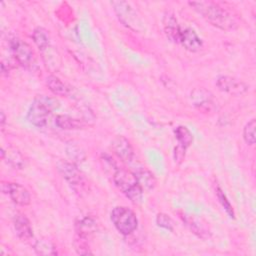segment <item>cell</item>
I'll return each instance as SVG.
<instances>
[{"label":"cell","instance_id":"6da1fadb","mask_svg":"<svg viewBox=\"0 0 256 256\" xmlns=\"http://www.w3.org/2000/svg\"><path fill=\"white\" fill-rule=\"evenodd\" d=\"M189 5L204 19L221 30H233L237 27L234 15L221 4L213 1H193Z\"/></svg>","mask_w":256,"mask_h":256},{"label":"cell","instance_id":"7a4b0ae2","mask_svg":"<svg viewBox=\"0 0 256 256\" xmlns=\"http://www.w3.org/2000/svg\"><path fill=\"white\" fill-rule=\"evenodd\" d=\"M113 182L132 203L138 204L141 202L143 188L139 184L134 172L125 168H115Z\"/></svg>","mask_w":256,"mask_h":256},{"label":"cell","instance_id":"3957f363","mask_svg":"<svg viewBox=\"0 0 256 256\" xmlns=\"http://www.w3.org/2000/svg\"><path fill=\"white\" fill-rule=\"evenodd\" d=\"M57 106L58 101L56 99L47 96H39L32 102L27 113V120L33 126L42 128L47 124L49 115Z\"/></svg>","mask_w":256,"mask_h":256},{"label":"cell","instance_id":"277c9868","mask_svg":"<svg viewBox=\"0 0 256 256\" xmlns=\"http://www.w3.org/2000/svg\"><path fill=\"white\" fill-rule=\"evenodd\" d=\"M56 166L58 172L76 193L80 195L87 190L88 186L86 179L73 162L59 160L56 163Z\"/></svg>","mask_w":256,"mask_h":256},{"label":"cell","instance_id":"5b68a950","mask_svg":"<svg viewBox=\"0 0 256 256\" xmlns=\"http://www.w3.org/2000/svg\"><path fill=\"white\" fill-rule=\"evenodd\" d=\"M110 218L115 228L123 235H129L137 229L138 219L135 213L127 207H115L111 211Z\"/></svg>","mask_w":256,"mask_h":256},{"label":"cell","instance_id":"8992f818","mask_svg":"<svg viewBox=\"0 0 256 256\" xmlns=\"http://www.w3.org/2000/svg\"><path fill=\"white\" fill-rule=\"evenodd\" d=\"M9 46L12 55L21 66L25 68H32L34 66V52L28 43L14 37L9 41Z\"/></svg>","mask_w":256,"mask_h":256},{"label":"cell","instance_id":"52a82bcc","mask_svg":"<svg viewBox=\"0 0 256 256\" xmlns=\"http://www.w3.org/2000/svg\"><path fill=\"white\" fill-rule=\"evenodd\" d=\"M111 5L114 8L119 20L127 27L133 30H138L140 26V19L136 14V11L131 7L128 2L125 1H113Z\"/></svg>","mask_w":256,"mask_h":256},{"label":"cell","instance_id":"ba28073f","mask_svg":"<svg viewBox=\"0 0 256 256\" xmlns=\"http://www.w3.org/2000/svg\"><path fill=\"white\" fill-rule=\"evenodd\" d=\"M1 190L4 194L8 195L10 199L20 206H27L31 202V196L29 191L22 186L21 184L2 181L1 182Z\"/></svg>","mask_w":256,"mask_h":256},{"label":"cell","instance_id":"9c48e42d","mask_svg":"<svg viewBox=\"0 0 256 256\" xmlns=\"http://www.w3.org/2000/svg\"><path fill=\"white\" fill-rule=\"evenodd\" d=\"M219 90L231 95H242L248 90V85L240 79L231 76H220L216 81Z\"/></svg>","mask_w":256,"mask_h":256},{"label":"cell","instance_id":"30bf717a","mask_svg":"<svg viewBox=\"0 0 256 256\" xmlns=\"http://www.w3.org/2000/svg\"><path fill=\"white\" fill-rule=\"evenodd\" d=\"M193 105L203 112H211L215 108V101L212 93L204 88H196L191 92Z\"/></svg>","mask_w":256,"mask_h":256},{"label":"cell","instance_id":"8fae6325","mask_svg":"<svg viewBox=\"0 0 256 256\" xmlns=\"http://www.w3.org/2000/svg\"><path fill=\"white\" fill-rule=\"evenodd\" d=\"M112 150L114 154L125 163H130L134 157V150L130 141L124 136H116L112 141Z\"/></svg>","mask_w":256,"mask_h":256},{"label":"cell","instance_id":"7c38bea8","mask_svg":"<svg viewBox=\"0 0 256 256\" xmlns=\"http://www.w3.org/2000/svg\"><path fill=\"white\" fill-rule=\"evenodd\" d=\"M179 44H181L186 50L190 52H197L203 46V42L201 38L190 27H185V28L181 27Z\"/></svg>","mask_w":256,"mask_h":256},{"label":"cell","instance_id":"4fadbf2b","mask_svg":"<svg viewBox=\"0 0 256 256\" xmlns=\"http://www.w3.org/2000/svg\"><path fill=\"white\" fill-rule=\"evenodd\" d=\"M163 27L166 36L174 43H179V36L181 31V26L179 25L177 19L173 13L167 12L163 18Z\"/></svg>","mask_w":256,"mask_h":256},{"label":"cell","instance_id":"5bb4252c","mask_svg":"<svg viewBox=\"0 0 256 256\" xmlns=\"http://www.w3.org/2000/svg\"><path fill=\"white\" fill-rule=\"evenodd\" d=\"M14 228L18 237L23 241L33 238V230L28 218L24 214H17L14 217Z\"/></svg>","mask_w":256,"mask_h":256},{"label":"cell","instance_id":"9a60e30c","mask_svg":"<svg viewBox=\"0 0 256 256\" xmlns=\"http://www.w3.org/2000/svg\"><path fill=\"white\" fill-rule=\"evenodd\" d=\"M75 228L77 236L87 239L88 236H90L97 230V225L93 218L85 216L78 219V221L75 224Z\"/></svg>","mask_w":256,"mask_h":256},{"label":"cell","instance_id":"2e32d148","mask_svg":"<svg viewBox=\"0 0 256 256\" xmlns=\"http://www.w3.org/2000/svg\"><path fill=\"white\" fill-rule=\"evenodd\" d=\"M134 173L143 189L148 191L154 189V187L156 186V178L148 169H146L145 167H140Z\"/></svg>","mask_w":256,"mask_h":256},{"label":"cell","instance_id":"e0dca14e","mask_svg":"<svg viewBox=\"0 0 256 256\" xmlns=\"http://www.w3.org/2000/svg\"><path fill=\"white\" fill-rule=\"evenodd\" d=\"M1 158L3 160L6 159L7 163L15 169H21L25 165V160H24L23 155L15 149H8L6 152L5 149L2 148L1 149Z\"/></svg>","mask_w":256,"mask_h":256},{"label":"cell","instance_id":"ac0fdd59","mask_svg":"<svg viewBox=\"0 0 256 256\" xmlns=\"http://www.w3.org/2000/svg\"><path fill=\"white\" fill-rule=\"evenodd\" d=\"M46 85L54 95L64 97L69 94V87L57 76L49 75L46 78Z\"/></svg>","mask_w":256,"mask_h":256},{"label":"cell","instance_id":"d6986e66","mask_svg":"<svg viewBox=\"0 0 256 256\" xmlns=\"http://www.w3.org/2000/svg\"><path fill=\"white\" fill-rule=\"evenodd\" d=\"M55 125L62 130H76L84 127V123L81 120L68 115H57L55 117Z\"/></svg>","mask_w":256,"mask_h":256},{"label":"cell","instance_id":"ffe728a7","mask_svg":"<svg viewBox=\"0 0 256 256\" xmlns=\"http://www.w3.org/2000/svg\"><path fill=\"white\" fill-rule=\"evenodd\" d=\"M32 38H33V41L35 42V44L37 45L38 49L41 52H44L51 47L49 34L47 33V31L45 29H43L41 27H37L33 31Z\"/></svg>","mask_w":256,"mask_h":256},{"label":"cell","instance_id":"44dd1931","mask_svg":"<svg viewBox=\"0 0 256 256\" xmlns=\"http://www.w3.org/2000/svg\"><path fill=\"white\" fill-rule=\"evenodd\" d=\"M181 218L183 219V221L186 223V225L190 228V230L195 233L198 237L200 238H208L209 237V232L206 230V228L201 225L195 218H193L192 216H188V215H181Z\"/></svg>","mask_w":256,"mask_h":256},{"label":"cell","instance_id":"7402d4cb","mask_svg":"<svg viewBox=\"0 0 256 256\" xmlns=\"http://www.w3.org/2000/svg\"><path fill=\"white\" fill-rule=\"evenodd\" d=\"M174 133H175V137L178 141L177 145L187 149L192 144V141H193L192 133L185 126H178L175 129Z\"/></svg>","mask_w":256,"mask_h":256},{"label":"cell","instance_id":"603a6c76","mask_svg":"<svg viewBox=\"0 0 256 256\" xmlns=\"http://www.w3.org/2000/svg\"><path fill=\"white\" fill-rule=\"evenodd\" d=\"M34 249L39 255H56V247L48 240L41 239L35 242Z\"/></svg>","mask_w":256,"mask_h":256},{"label":"cell","instance_id":"cb8c5ba5","mask_svg":"<svg viewBox=\"0 0 256 256\" xmlns=\"http://www.w3.org/2000/svg\"><path fill=\"white\" fill-rule=\"evenodd\" d=\"M255 119H251L243 129V138L248 145H253L255 143Z\"/></svg>","mask_w":256,"mask_h":256},{"label":"cell","instance_id":"d4e9b609","mask_svg":"<svg viewBox=\"0 0 256 256\" xmlns=\"http://www.w3.org/2000/svg\"><path fill=\"white\" fill-rule=\"evenodd\" d=\"M66 151H67V155L73 162L83 161L85 159L84 151L77 145H68L66 148Z\"/></svg>","mask_w":256,"mask_h":256},{"label":"cell","instance_id":"484cf974","mask_svg":"<svg viewBox=\"0 0 256 256\" xmlns=\"http://www.w3.org/2000/svg\"><path fill=\"white\" fill-rule=\"evenodd\" d=\"M216 195L219 199V202L221 203L222 207L225 209V211L227 212V214L231 217V218H234V211H233V208H232V205L230 204L229 200L227 199L226 195L224 194V192L220 189V187H217L216 188Z\"/></svg>","mask_w":256,"mask_h":256},{"label":"cell","instance_id":"4316f807","mask_svg":"<svg viewBox=\"0 0 256 256\" xmlns=\"http://www.w3.org/2000/svg\"><path fill=\"white\" fill-rule=\"evenodd\" d=\"M156 223L161 228H164V229L169 230V231H173V228H174L173 220L167 214L159 213L156 216Z\"/></svg>","mask_w":256,"mask_h":256},{"label":"cell","instance_id":"83f0119b","mask_svg":"<svg viewBox=\"0 0 256 256\" xmlns=\"http://www.w3.org/2000/svg\"><path fill=\"white\" fill-rule=\"evenodd\" d=\"M75 249L77 251L78 254H83V255H86V254H90L91 251H90V248H89V245L87 243V240L83 237H80V236H77L76 235V239H75Z\"/></svg>","mask_w":256,"mask_h":256},{"label":"cell","instance_id":"f1b7e54d","mask_svg":"<svg viewBox=\"0 0 256 256\" xmlns=\"http://www.w3.org/2000/svg\"><path fill=\"white\" fill-rule=\"evenodd\" d=\"M5 123V115H4V112L1 111V125L3 126Z\"/></svg>","mask_w":256,"mask_h":256}]
</instances>
